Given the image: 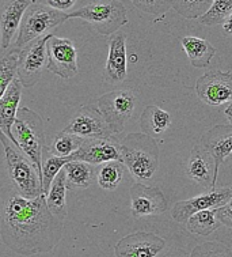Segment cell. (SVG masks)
Wrapping results in <instances>:
<instances>
[{
  "instance_id": "16",
  "label": "cell",
  "mask_w": 232,
  "mask_h": 257,
  "mask_svg": "<svg viewBox=\"0 0 232 257\" xmlns=\"http://www.w3.org/2000/svg\"><path fill=\"white\" fill-rule=\"evenodd\" d=\"M33 0H0V47L6 52L11 47V40L19 32L22 19Z\"/></svg>"
},
{
  "instance_id": "29",
  "label": "cell",
  "mask_w": 232,
  "mask_h": 257,
  "mask_svg": "<svg viewBox=\"0 0 232 257\" xmlns=\"http://www.w3.org/2000/svg\"><path fill=\"white\" fill-rule=\"evenodd\" d=\"M47 158L42 162V191L44 195H48L51 191V187L55 178L59 176L61 170L68 162H71V158H59V157H53V155L48 154L45 150Z\"/></svg>"
},
{
  "instance_id": "2",
  "label": "cell",
  "mask_w": 232,
  "mask_h": 257,
  "mask_svg": "<svg viewBox=\"0 0 232 257\" xmlns=\"http://www.w3.org/2000/svg\"><path fill=\"white\" fill-rule=\"evenodd\" d=\"M121 161L130 174L139 181H148L156 173L159 166L158 142L144 132H132L120 145Z\"/></svg>"
},
{
  "instance_id": "7",
  "label": "cell",
  "mask_w": 232,
  "mask_h": 257,
  "mask_svg": "<svg viewBox=\"0 0 232 257\" xmlns=\"http://www.w3.org/2000/svg\"><path fill=\"white\" fill-rule=\"evenodd\" d=\"M136 103L137 99L132 90H113L98 98V109L113 134H121L133 116Z\"/></svg>"
},
{
  "instance_id": "21",
  "label": "cell",
  "mask_w": 232,
  "mask_h": 257,
  "mask_svg": "<svg viewBox=\"0 0 232 257\" xmlns=\"http://www.w3.org/2000/svg\"><path fill=\"white\" fill-rule=\"evenodd\" d=\"M183 51L190 60V64L195 68H205L209 66L212 57L216 53V48L204 38L186 36L181 38Z\"/></svg>"
},
{
  "instance_id": "33",
  "label": "cell",
  "mask_w": 232,
  "mask_h": 257,
  "mask_svg": "<svg viewBox=\"0 0 232 257\" xmlns=\"http://www.w3.org/2000/svg\"><path fill=\"white\" fill-rule=\"evenodd\" d=\"M132 3L147 14L163 17L172 7V0H132Z\"/></svg>"
},
{
  "instance_id": "32",
  "label": "cell",
  "mask_w": 232,
  "mask_h": 257,
  "mask_svg": "<svg viewBox=\"0 0 232 257\" xmlns=\"http://www.w3.org/2000/svg\"><path fill=\"white\" fill-rule=\"evenodd\" d=\"M190 257H232V249L218 241H209L195 246Z\"/></svg>"
},
{
  "instance_id": "22",
  "label": "cell",
  "mask_w": 232,
  "mask_h": 257,
  "mask_svg": "<svg viewBox=\"0 0 232 257\" xmlns=\"http://www.w3.org/2000/svg\"><path fill=\"white\" fill-rule=\"evenodd\" d=\"M140 125L144 134L149 136H160L167 131L171 125V116L170 113L159 108L158 105H148L143 110Z\"/></svg>"
},
{
  "instance_id": "20",
  "label": "cell",
  "mask_w": 232,
  "mask_h": 257,
  "mask_svg": "<svg viewBox=\"0 0 232 257\" xmlns=\"http://www.w3.org/2000/svg\"><path fill=\"white\" fill-rule=\"evenodd\" d=\"M201 146L216 159L217 168L232 155V125H216L201 138Z\"/></svg>"
},
{
  "instance_id": "26",
  "label": "cell",
  "mask_w": 232,
  "mask_h": 257,
  "mask_svg": "<svg viewBox=\"0 0 232 257\" xmlns=\"http://www.w3.org/2000/svg\"><path fill=\"white\" fill-rule=\"evenodd\" d=\"M19 55L21 49L15 47H10L9 51L3 52V56L0 60V97L7 91L10 84L13 83L18 75Z\"/></svg>"
},
{
  "instance_id": "8",
  "label": "cell",
  "mask_w": 232,
  "mask_h": 257,
  "mask_svg": "<svg viewBox=\"0 0 232 257\" xmlns=\"http://www.w3.org/2000/svg\"><path fill=\"white\" fill-rule=\"evenodd\" d=\"M52 33L47 34L36 41L30 42L21 49L18 67V79L26 89H30L41 79L44 68H47L48 52L47 45Z\"/></svg>"
},
{
  "instance_id": "5",
  "label": "cell",
  "mask_w": 232,
  "mask_h": 257,
  "mask_svg": "<svg viewBox=\"0 0 232 257\" xmlns=\"http://www.w3.org/2000/svg\"><path fill=\"white\" fill-rule=\"evenodd\" d=\"M79 18L93 26L98 33L112 36L128 24L126 9L120 0H98L68 14V19Z\"/></svg>"
},
{
  "instance_id": "4",
  "label": "cell",
  "mask_w": 232,
  "mask_h": 257,
  "mask_svg": "<svg viewBox=\"0 0 232 257\" xmlns=\"http://www.w3.org/2000/svg\"><path fill=\"white\" fill-rule=\"evenodd\" d=\"M0 141L5 149L6 165L13 188L21 196L26 199H36L41 196L44 193L42 181L32 161L22 154L21 150L3 134L0 136Z\"/></svg>"
},
{
  "instance_id": "27",
  "label": "cell",
  "mask_w": 232,
  "mask_h": 257,
  "mask_svg": "<svg viewBox=\"0 0 232 257\" xmlns=\"http://www.w3.org/2000/svg\"><path fill=\"white\" fill-rule=\"evenodd\" d=\"M84 141L86 139L83 138L61 131L53 139L52 145L47 147V153L53 157H59V158H68L82 147Z\"/></svg>"
},
{
  "instance_id": "36",
  "label": "cell",
  "mask_w": 232,
  "mask_h": 257,
  "mask_svg": "<svg viewBox=\"0 0 232 257\" xmlns=\"http://www.w3.org/2000/svg\"><path fill=\"white\" fill-rule=\"evenodd\" d=\"M223 30L225 34H232V15L231 18L228 19L227 22L223 25Z\"/></svg>"
},
{
  "instance_id": "3",
  "label": "cell",
  "mask_w": 232,
  "mask_h": 257,
  "mask_svg": "<svg viewBox=\"0 0 232 257\" xmlns=\"http://www.w3.org/2000/svg\"><path fill=\"white\" fill-rule=\"evenodd\" d=\"M15 146L33 162L42 181V162L45 154V132L41 116L32 109H19L13 128Z\"/></svg>"
},
{
  "instance_id": "34",
  "label": "cell",
  "mask_w": 232,
  "mask_h": 257,
  "mask_svg": "<svg viewBox=\"0 0 232 257\" xmlns=\"http://www.w3.org/2000/svg\"><path fill=\"white\" fill-rule=\"evenodd\" d=\"M76 2L78 0H33V3H36V5L47 6V7H51L57 11H63V13L72 9L76 5Z\"/></svg>"
},
{
  "instance_id": "25",
  "label": "cell",
  "mask_w": 232,
  "mask_h": 257,
  "mask_svg": "<svg viewBox=\"0 0 232 257\" xmlns=\"http://www.w3.org/2000/svg\"><path fill=\"white\" fill-rule=\"evenodd\" d=\"M185 224L186 229L189 230L191 234L205 237V235L214 233L221 226V222L217 218L216 208H212V210L197 212L193 216H190Z\"/></svg>"
},
{
  "instance_id": "9",
  "label": "cell",
  "mask_w": 232,
  "mask_h": 257,
  "mask_svg": "<svg viewBox=\"0 0 232 257\" xmlns=\"http://www.w3.org/2000/svg\"><path fill=\"white\" fill-rule=\"evenodd\" d=\"M63 131L83 139H113L114 135L101 110L94 105L80 108Z\"/></svg>"
},
{
  "instance_id": "28",
  "label": "cell",
  "mask_w": 232,
  "mask_h": 257,
  "mask_svg": "<svg viewBox=\"0 0 232 257\" xmlns=\"http://www.w3.org/2000/svg\"><path fill=\"white\" fill-rule=\"evenodd\" d=\"M124 168L125 165L120 161H112L101 165V168L97 172V181L99 187L106 191L116 189L124 178Z\"/></svg>"
},
{
  "instance_id": "6",
  "label": "cell",
  "mask_w": 232,
  "mask_h": 257,
  "mask_svg": "<svg viewBox=\"0 0 232 257\" xmlns=\"http://www.w3.org/2000/svg\"><path fill=\"white\" fill-rule=\"evenodd\" d=\"M68 21V14L51 7L33 3L26 11L13 47L22 49L30 42L45 37L49 30Z\"/></svg>"
},
{
  "instance_id": "10",
  "label": "cell",
  "mask_w": 232,
  "mask_h": 257,
  "mask_svg": "<svg viewBox=\"0 0 232 257\" xmlns=\"http://www.w3.org/2000/svg\"><path fill=\"white\" fill-rule=\"evenodd\" d=\"M47 70L63 79H70L78 75V51L68 38L56 37L52 34L47 45Z\"/></svg>"
},
{
  "instance_id": "17",
  "label": "cell",
  "mask_w": 232,
  "mask_h": 257,
  "mask_svg": "<svg viewBox=\"0 0 232 257\" xmlns=\"http://www.w3.org/2000/svg\"><path fill=\"white\" fill-rule=\"evenodd\" d=\"M118 142L113 139H86L75 154L70 157L71 161H83L87 164L103 165L112 161H121V151Z\"/></svg>"
},
{
  "instance_id": "35",
  "label": "cell",
  "mask_w": 232,
  "mask_h": 257,
  "mask_svg": "<svg viewBox=\"0 0 232 257\" xmlns=\"http://www.w3.org/2000/svg\"><path fill=\"white\" fill-rule=\"evenodd\" d=\"M232 191V187H231ZM216 212H217V218L220 219L221 224L227 226V227H231L232 229V196L229 199L227 204L220 208H216Z\"/></svg>"
},
{
  "instance_id": "13",
  "label": "cell",
  "mask_w": 232,
  "mask_h": 257,
  "mask_svg": "<svg viewBox=\"0 0 232 257\" xmlns=\"http://www.w3.org/2000/svg\"><path fill=\"white\" fill-rule=\"evenodd\" d=\"M166 248V241L153 233L137 231L125 235L114 246L117 257H158Z\"/></svg>"
},
{
  "instance_id": "19",
  "label": "cell",
  "mask_w": 232,
  "mask_h": 257,
  "mask_svg": "<svg viewBox=\"0 0 232 257\" xmlns=\"http://www.w3.org/2000/svg\"><path fill=\"white\" fill-rule=\"evenodd\" d=\"M22 83L21 80L17 79L10 84L2 97H0V131L2 134L10 139L15 145V138L13 128H14L15 120L19 112V102L22 98Z\"/></svg>"
},
{
  "instance_id": "11",
  "label": "cell",
  "mask_w": 232,
  "mask_h": 257,
  "mask_svg": "<svg viewBox=\"0 0 232 257\" xmlns=\"http://www.w3.org/2000/svg\"><path fill=\"white\" fill-rule=\"evenodd\" d=\"M195 91L198 98L210 106L232 102V72L209 71L197 79Z\"/></svg>"
},
{
  "instance_id": "18",
  "label": "cell",
  "mask_w": 232,
  "mask_h": 257,
  "mask_svg": "<svg viewBox=\"0 0 232 257\" xmlns=\"http://www.w3.org/2000/svg\"><path fill=\"white\" fill-rule=\"evenodd\" d=\"M109 55L103 72V80L110 84L124 82L128 76L126 59V34L117 32L109 37Z\"/></svg>"
},
{
  "instance_id": "37",
  "label": "cell",
  "mask_w": 232,
  "mask_h": 257,
  "mask_svg": "<svg viewBox=\"0 0 232 257\" xmlns=\"http://www.w3.org/2000/svg\"><path fill=\"white\" fill-rule=\"evenodd\" d=\"M224 114H225V117L228 118V121H229V124L232 125V102L228 103L227 108L224 109Z\"/></svg>"
},
{
  "instance_id": "23",
  "label": "cell",
  "mask_w": 232,
  "mask_h": 257,
  "mask_svg": "<svg viewBox=\"0 0 232 257\" xmlns=\"http://www.w3.org/2000/svg\"><path fill=\"white\" fill-rule=\"evenodd\" d=\"M65 180L68 191L74 189H83L88 188L94 181V168L93 165L83 162V161H71L65 165Z\"/></svg>"
},
{
  "instance_id": "24",
  "label": "cell",
  "mask_w": 232,
  "mask_h": 257,
  "mask_svg": "<svg viewBox=\"0 0 232 257\" xmlns=\"http://www.w3.org/2000/svg\"><path fill=\"white\" fill-rule=\"evenodd\" d=\"M67 191L68 188H67L65 172L61 170L59 176L55 178L51 191L47 195V204L52 214L63 222L67 216Z\"/></svg>"
},
{
  "instance_id": "12",
  "label": "cell",
  "mask_w": 232,
  "mask_h": 257,
  "mask_svg": "<svg viewBox=\"0 0 232 257\" xmlns=\"http://www.w3.org/2000/svg\"><path fill=\"white\" fill-rule=\"evenodd\" d=\"M232 196L231 187L217 188L213 191H209L204 195L191 197L189 200L178 201L172 208V219L178 223H186L187 219L197 212L212 208H220L227 204Z\"/></svg>"
},
{
  "instance_id": "30",
  "label": "cell",
  "mask_w": 232,
  "mask_h": 257,
  "mask_svg": "<svg viewBox=\"0 0 232 257\" xmlns=\"http://www.w3.org/2000/svg\"><path fill=\"white\" fill-rule=\"evenodd\" d=\"M232 15V0H213L208 13L198 21L205 26L224 25Z\"/></svg>"
},
{
  "instance_id": "14",
  "label": "cell",
  "mask_w": 232,
  "mask_h": 257,
  "mask_svg": "<svg viewBox=\"0 0 232 257\" xmlns=\"http://www.w3.org/2000/svg\"><path fill=\"white\" fill-rule=\"evenodd\" d=\"M130 211L135 218L159 215L167 210L166 196L158 187L136 183L130 187Z\"/></svg>"
},
{
  "instance_id": "15",
  "label": "cell",
  "mask_w": 232,
  "mask_h": 257,
  "mask_svg": "<svg viewBox=\"0 0 232 257\" xmlns=\"http://www.w3.org/2000/svg\"><path fill=\"white\" fill-rule=\"evenodd\" d=\"M186 173L193 181L208 189V192L216 189L218 174L216 159L201 145L194 146L191 150L186 162Z\"/></svg>"
},
{
  "instance_id": "31",
  "label": "cell",
  "mask_w": 232,
  "mask_h": 257,
  "mask_svg": "<svg viewBox=\"0 0 232 257\" xmlns=\"http://www.w3.org/2000/svg\"><path fill=\"white\" fill-rule=\"evenodd\" d=\"M213 0H172V7L186 19H200L208 13Z\"/></svg>"
},
{
  "instance_id": "1",
  "label": "cell",
  "mask_w": 232,
  "mask_h": 257,
  "mask_svg": "<svg viewBox=\"0 0 232 257\" xmlns=\"http://www.w3.org/2000/svg\"><path fill=\"white\" fill-rule=\"evenodd\" d=\"M64 224L53 215L47 195L36 199L21 196L14 188L3 191L0 206V237L13 252L33 256L52 252L63 237Z\"/></svg>"
}]
</instances>
